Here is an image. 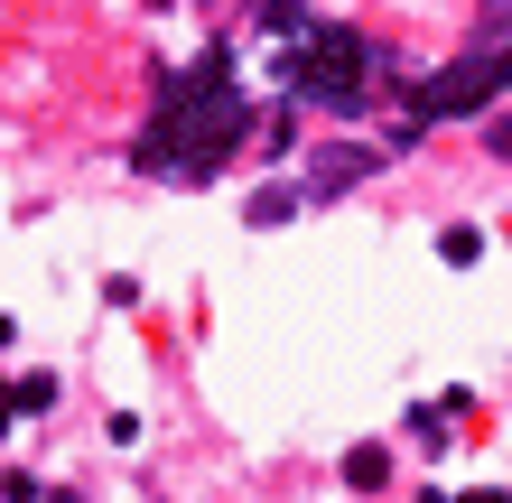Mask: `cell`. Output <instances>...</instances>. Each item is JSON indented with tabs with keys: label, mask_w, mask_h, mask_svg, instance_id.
Returning a JSON list of instances; mask_svg holds the SVG:
<instances>
[{
	"label": "cell",
	"mask_w": 512,
	"mask_h": 503,
	"mask_svg": "<svg viewBox=\"0 0 512 503\" xmlns=\"http://www.w3.org/2000/svg\"><path fill=\"white\" fill-rule=\"evenodd\" d=\"M243 131H252V103L233 94V47L215 38L187 75L168 84L159 131L140 140V168H159V159H168V168H187V177H215V168H224V150H233Z\"/></svg>",
	"instance_id": "6da1fadb"
},
{
	"label": "cell",
	"mask_w": 512,
	"mask_h": 503,
	"mask_svg": "<svg viewBox=\"0 0 512 503\" xmlns=\"http://www.w3.org/2000/svg\"><path fill=\"white\" fill-rule=\"evenodd\" d=\"M364 75H373V38H364V28H345V19L308 28V56H298V94H308V103L345 112L354 94H364Z\"/></svg>",
	"instance_id": "7a4b0ae2"
},
{
	"label": "cell",
	"mask_w": 512,
	"mask_h": 503,
	"mask_svg": "<svg viewBox=\"0 0 512 503\" xmlns=\"http://www.w3.org/2000/svg\"><path fill=\"white\" fill-rule=\"evenodd\" d=\"M503 84H512V47H475V56H457L447 75L419 84V122H466V112H485Z\"/></svg>",
	"instance_id": "3957f363"
},
{
	"label": "cell",
	"mask_w": 512,
	"mask_h": 503,
	"mask_svg": "<svg viewBox=\"0 0 512 503\" xmlns=\"http://www.w3.org/2000/svg\"><path fill=\"white\" fill-rule=\"evenodd\" d=\"M364 168H373V150H317V177H308V196H345Z\"/></svg>",
	"instance_id": "277c9868"
},
{
	"label": "cell",
	"mask_w": 512,
	"mask_h": 503,
	"mask_svg": "<svg viewBox=\"0 0 512 503\" xmlns=\"http://www.w3.org/2000/svg\"><path fill=\"white\" fill-rule=\"evenodd\" d=\"M345 485H364V494H382V485H391V448H382V438L345 448Z\"/></svg>",
	"instance_id": "5b68a950"
},
{
	"label": "cell",
	"mask_w": 512,
	"mask_h": 503,
	"mask_svg": "<svg viewBox=\"0 0 512 503\" xmlns=\"http://www.w3.org/2000/svg\"><path fill=\"white\" fill-rule=\"evenodd\" d=\"M47 401H56V373H19L0 392V429H10V410H47Z\"/></svg>",
	"instance_id": "8992f818"
},
{
	"label": "cell",
	"mask_w": 512,
	"mask_h": 503,
	"mask_svg": "<svg viewBox=\"0 0 512 503\" xmlns=\"http://www.w3.org/2000/svg\"><path fill=\"white\" fill-rule=\"evenodd\" d=\"M438 252L466 271V261H485V233H475V224H447V233H438Z\"/></svg>",
	"instance_id": "52a82bcc"
},
{
	"label": "cell",
	"mask_w": 512,
	"mask_h": 503,
	"mask_svg": "<svg viewBox=\"0 0 512 503\" xmlns=\"http://www.w3.org/2000/svg\"><path fill=\"white\" fill-rule=\"evenodd\" d=\"M289 205H298V187H261L252 196V224H289Z\"/></svg>",
	"instance_id": "ba28073f"
}]
</instances>
